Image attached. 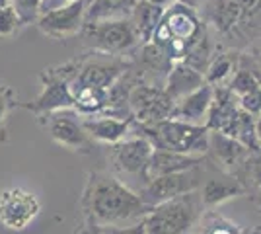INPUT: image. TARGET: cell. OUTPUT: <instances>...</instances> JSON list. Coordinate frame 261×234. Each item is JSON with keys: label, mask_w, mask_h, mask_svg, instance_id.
<instances>
[{"label": "cell", "mask_w": 261, "mask_h": 234, "mask_svg": "<svg viewBox=\"0 0 261 234\" xmlns=\"http://www.w3.org/2000/svg\"><path fill=\"white\" fill-rule=\"evenodd\" d=\"M82 209L86 219L103 226H125V223H139L146 217L148 207L141 193L130 190L117 176L92 172L82 195Z\"/></svg>", "instance_id": "obj_1"}, {"label": "cell", "mask_w": 261, "mask_h": 234, "mask_svg": "<svg viewBox=\"0 0 261 234\" xmlns=\"http://www.w3.org/2000/svg\"><path fill=\"white\" fill-rule=\"evenodd\" d=\"M207 34L205 25L197 12L185 4V2H174L170 8H166L152 34L150 43L158 45L170 61H184L189 49Z\"/></svg>", "instance_id": "obj_2"}, {"label": "cell", "mask_w": 261, "mask_h": 234, "mask_svg": "<svg viewBox=\"0 0 261 234\" xmlns=\"http://www.w3.org/2000/svg\"><path fill=\"white\" fill-rule=\"evenodd\" d=\"M203 20L217 35L248 43L261 32V0H207Z\"/></svg>", "instance_id": "obj_3"}, {"label": "cell", "mask_w": 261, "mask_h": 234, "mask_svg": "<svg viewBox=\"0 0 261 234\" xmlns=\"http://www.w3.org/2000/svg\"><path fill=\"white\" fill-rule=\"evenodd\" d=\"M137 137H144L154 148L172 150L179 154L205 156L208 150V129L203 125L162 119L156 123H137L133 119V129Z\"/></svg>", "instance_id": "obj_4"}, {"label": "cell", "mask_w": 261, "mask_h": 234, "mask_svg": "<svg viewBox=\"0 0 261 234\" xmlns=\"http://www.w3.org/2000/svg\"><path fill=\"white\" fill-rule=\"evenodd\" d=\"M199 190L154 205L142 219L146 234H187L203 215Z\"/></svg>", "instance_id": "obj_5"}, {"label": "cell", "mask_w": 261, "mask_h": 234, "mask_svg": "<svg viewBox=\"0 0 261 234\" xmlns=\"http://www.w3.org/2000/svg\"><path fill=\"white\" fill-rule=\"evenodd\" d=\"M82 35L86 37L94 51L106 55H123L141 41L137 28L130 18H109L86 22L82 28Z\"/></svg>", "instance_id": "obj_6"}, {"label": "cell", "mask_w": 261, "mask_h": 234, "mask_svg": "<svg viewBox=\"0 0 261 234\" xmlns=\"http://www.w3.org/2000/svg\"><path fill=\"white\" fill-rule=\"evenodd\" d=\"M154 146L144 137L123 139L115 145H108V158L113 172L121 178H137L146 186V168Z\"/></svg>", "instance_id": "obj_7"}, {"label": "cell", "mask_w": 261, "mask_h": 234, "mask_svg": "<svg viewBox=\"0 0 261 234\" xmlns=\"http://www.w3.org/2000/svg\"><path fill=\"white\" fill-rule=\"evenodd\" d=\"M39 78L43 84V90L39 92V96L32 101L18 103V108H23L37 117L61 112V110H76V101L70 92V84L57 72V68H47L39 74Z\"/></svg>", "instance_id": "obj_8"}, {"label": "cell", "mask_w": 261, "mask_h": 234, "mask_svg": "<svg viewBox=\"0 0 261 234\" xmlns=\"http://www.w3.org/2000/svg\"><path fill=\"white\" fill-rule=\"evenodd\" d=\"M41 203L35 193L22 188H8L0 193V224L8 230H25L39 217Z\"/></svg>", "instance_id": "obj_9"}, {"label": "cell", "mask_w": 261, "mask_h": 234, "mask_svg": "<svg viewBox=\"0 0 261 234\" xmlns=\"http://www.w3.org/2000/svg\"><path fill=\"white\" fill-rule=\"evenodd\" d=\"M172 110H174V100L160 86L139 82L130 90L129 112L137 123H156L170 119Z\"/></svg>", "instance_id": "obj_10"}, {"label": "cell", "mask_w": 261, "mask_h": 234, "mask_svg": "<svg viewBox=\"0 0 261 234\" xmlns=\"http://www.w3.org/2000/svg\"><path fill=\"white\" fill-rule=\"evenodd\" d=\"M201 178H203V170H201V166H197L191 170H185V172L168 174V176L150 179L139 193L148 207H154L158 203L201 190V186H203Z\"/></svg>", "instance_id": "obj_11"}, {"label": "cell", "mask_w": 261, "mask_h": 234, "mask_svg": "<svg viewBox=\"0 0 261 234\" xmlns=\"http://www.w3.org/2000/svg\"><path fill=\"white\" fill-rule=\"evenodd\" d=\"M88 0H74L63 8H55L37 18V28L53 39H66L82 32L86 23Z\"/></svg>", "instance_id": "obj_12"}, {"label": "cell", "mask_w": 261, "mask_h": 234, "mask_svg": "<svg viewBox=\"0 0 261 234\" xmlns=\"http://www.w3.org/2000/svg\"><path fill=\"white\" fill-rule=\"evenodd\" d=\"M41 117H47L45 129L49 131L55 143L70 150H76V152H90L92 139L88 137L82 127V121L76 119V115H72L68 110H61V112L41 115Z\"/></svg>", "instance_id": "obj_13"}, {"label": "cell", "mask_w": 261, "mask_h": 234, "mask_svg": "<svg viewBox=\"0 0 261 234\" xmlns=\"http://www.w3.org/2000/svg\"><path fill=\"white\" fill-rule=\"evenodd\" d=\"M251 154L253 152L250 148H246L236 139L224 133H218V131H208L207 156H211V160L217 162V166L222 168L226 174L234 176Z\"/></svg>", "instance_id": "obj_14"}, {"label": "cell", "mask_w": 261, "mask_h": 234, "mask_svg": "<svg viewBox=\"0 0 261 234\" xmlns=\"http://www.w3.org/2000/svg\"><path fill=\"white\" fill-rule=\"evenodd\" d=\"M213 94H215V88L205 82L201 88L193 90L191 94H187L181 100L175 101L170 119H179V121L191 123V125H203L205 127L208 110H211V103H213Z\"/></svg>", "instance_id": "obj_15"}, {"label": "cell", "mask_w": 261, "mask_h": 234, "mask_svg": "<svg viewBox=\"0 0 261 234\" xmlns=\"http://www.w3.org/2000/svg\"><path fill=\"white\" fill-rule=\"evenodd\" d=\"M82 127L90 139L106 143V145H115L133 129V117H113V115H84Z\"/></svg>", "instance_id": "obj_16"}, {"label": "cell", "mask_w": 261, "mask_h": 234, "mask_svg": "<svg viewBox=\"0 0 261 234\" xmlns=\"http://www.w3.org/2000/svg\"><path fill=\"white\" fill-rule=\"evenodd\" d=\"M205 162H207V154H179V152H172V150L154 148L152 156L148 160V168H146V184L154 178H160V176L177 174V172H185V170H191V168L203 166Z\"/></svg>", "instance_id": "obj_17"}, {"label": "cell", "mask_w": 261, "mask_h": 234, "mask_svg": "<svg viewBox=\"0 0 261 234\" xmlns=\"http://www.w3.org/2000/svg\"><path fill=\"white\" fill-rule=\"evenodd\" d=\"M238 112V98L232 94V90L228 86H218V88H215V94H213V103H211V110H208L205 127L208 131H218V133L228 135Z\"/></svg>", "instance_id": "obj_18"}, {"label": "cell", "mask_w": 261, "mask_h": 234, "mask_svg": "<svg viewBox=\"0 0 261 234\" xmlns=\"http://www.w3.org/2000/svg\"><path fill=\"white\" fill-rule=\"evenodd\" d=\"M205 84V76L201 70L193 68L191 65H187L184 61H175L170 72L166 74V94L174 100V103L177 100H181L184 96L191 94L193 90L201 88Z\"/></svg>", "instance_id": "obj_19"}, {"label": "cell", "mask_w": 261, "mask_h": 234, "mask_svg": "<svg viewBox=\"0 0 261 234\" xmlns=\"http://www.w3.org/2000/svg\"><path fill=\"white\" fill-rule=\"evenodd\" d=\"M201 201L205 205V209H213L224 201L232 199V197H240L246 193V188L242 186L238 178H234L232 174L224 176V178H211L201 186Z\"/></svg>", "instance_id": "obj_20"}, {"label": "cell", "mask_w": 261, "mask_h": 234, "mask_svg": "<svg viewBox=\"0 0 261 234\" xmlns=\"http://www.w3.org/2000/svg\"><path fill=\"white\" fill-rule=\"evenodd\" d=\"M164 6L160 4H154V2H148V0H139L135 10L130 14V20L137 28V34L141 37V41L148 43L152 39V34L156 30V25L160 22L164 14Z\"/></svg>", "instance_id": "obj_21"}, {"label": "cell", "mask_w": 261, "mask_h": 234, "mask_svg": "<svg viewBox=\"0 0 261 234\" xmlns=\"http://www.w3.org/2000/svg\"><path fill=\"white\" fill-rule=\"evenodd\" d=\"M139 0H88L86 22L109 20V18H130Z\"/></svg>", "instance_id": "obj_22"}, {"label": "cell", "mask_w": 261, "mask_h": 234, "mask_svg": "<svg viewBox=\"0 0 261 234\" xmlns=\"http://www.w3.org/2000/svg\"><path fill=\"white\" fill-rule=\"evenodd\" d=\"M238 68V57L234 55V53H222V55L215 57L208 63L205 72H203V76H205V82L211 84L213 88L228 86V82L236 74Z\"/></svg>", "instance_id": "obj_23"}, {"label": "cell", "mask_w": 261, "mask_h": 234, "mask_svg": "<svg viewBox=\"0 0 261 234\" xmlns=\"http://www.w3.org/2000/svg\"><path fill=\"white\" fill-rule=\"evenodd\" d=\"M197 234H244V230L238 224L228 221L226 217L211 211L203 217V223H201V228Z\"/></svg>", "instance_id": "obj_24"}, {"label": "cell", "mask_w": 261, "mask_h": 234, "mask_svg": "<svg viewBox=\"0 0 261 234\" xmlns=\"http://www.w3.org/2000/svg\"><path fill=\"white\" fill-rule=\"evenodd\" d=\"M22 25L23 23L20 20V16L16 14V10L10 4L0 8V39H8L12 35H16Z\"/></svg>", "instance_id": "obj_25"}, {"label": "cell", "mask_w": 261, "mask_h": 234, "mask_svg": "<svg viewBox=\"0 0 261 234\" xmlns=\"http://www.w3.org/2000/svg\"><path fill=\"white\" fill-rule=\"evenodd\" d=\"M41 2L43 0H8L12 8L16 10V14L20 16L22 23H32L37 22L39 14H41Z\"/></svg>", "instance_id": "obj_26"}, {"label": "cell", "mask_w": 261, "mask_h": 234, "mask_svg": "<svg viewBox=\"0 0 261 234\" xmlns=\"http://www.w3.org/2000/svg\"><path fill=\"white\" fill-rule=\"evenodd\" d=\"M253 154L246 160V164L236 172L234 178H248L251 186L261 193V156H253Z\"/></svg>", "instance_id": "obj_27"}, {"label": "cell", "mask_w": 261, "mask_h": 234, "mask_svg": "<svg viewBox=\"0 0 261 234\" xmlns=\"http://www.w3.org/2000/svg\"><path fill=\"white\" fill-rule=\"evenodd\" d=\"M18 101H16V94L10 86H0V125L6 121V115L12 108H16Z\"/></svg>", "instance_id": "obj_28"}, {"label": "cell", "mask_w": 261, "mask_h": 234, "mask_svg": "<svg viewBox=\"0 0 261 234\" xmlns=\"http://www.w3.org/2000/svg\"><path fill=\"white\" fill-rule=\"evenodd\" d=\"M99 234H146L144 232V223H133L130 226H103L99 224Z\"/></svg>", "instance_id": "obj_29"}, {"label": "cell", "mask_w": 261, "mask_h": 234, "mask_svg": "<svg viewBox=\"0 0 261 234\" xmlns=\"http://www.w3.org/2000/svg\"><path fill=\"white\" fill-rule=\"evenodd\" d=\"M70 2H74V0H43V2H41V14H45V12H49V10H55V8H63V6L70 4ZM41 14H39V16H41Z\"/></svg>", "instance_id": "obj_30"}, {"label": "cell", "mask_w": 261, "mask_h": 234, "mask_svg": "<svg viewBox=\"0 0 261 234\" xmlns=\"http://www.w3.org/2000/svg\"><path fill=\"white\" fill-rule=\"evenodd\" d=\"M76 234H99V224L94 223V221H90V219H86V224L80 226Z\"/></svg>", "instance_id": "obj_31"}, {"label": "cell", "mask_w": 261, "mask_h": 234, "mask_svg": "<svg viewBox=\"0 0 261 234\" xmlns=\"http://www.w3.org/2000/svg\"><path fill=\"white\" fill-rule=\"evenodd\" d=\"M250 70L253 72V76L257 78V82L261 84V63H255V65H253V67L250 68Z\"/></svg>", "instance_id": "obj_32"}, {"label": "cell", "mask_w": 261, "mask_h": 234, "mask_svg": "<svg viewBox=\"0 0 261 234\" xmlns=\"http://www.w3.org/2000/svg\"><path fill=\"white\" fill-rule=\"evenodd\" d=\"M255 127H257V141H259V150H261V115H257Z\"/></svg>", "instance_id": "obj_33"}, {"label": "cell", "mask_w": 261, "mask_h": 234, "mask_svg": "<svg viewBox=\"0 0 261 234\" xmlns=\"http://www.w3.org/2000/svg\"><path fill=\"white\" fill-rule=\"evenodd\" d=\"M148 2H154V4H160V6H166V4H170L172 0H148Z\"/></svg>", "instance_id": "obj_34"}, {"label": "cell", "mask_w": 261, "mask_h": 234, "mask_svg": "<svg viewBox=\"0 0 261 234\" xmlns=\"http://www.w3.org/2000/svg\"><path fill=\"white\" fill-rule=\"evenodd\" d=\"M6 4H8V0H0V8H2V6H6Z\"/></svg>", "instance_id": "obj_35"}, {"label": "cell", "mask_w": 261, "mask_h": 234, "mask_svg": "<svg viewBox=\"0 0 261 234\" xmlns=\"http://www.w3.org/2000/svg\"><path fill=\"white\" fill-rule=\"evenodd\" d=\"M255 234H261V230H257V232H255Z\"/></svg>", "instance_id": "obj_36"}]
</instances>
